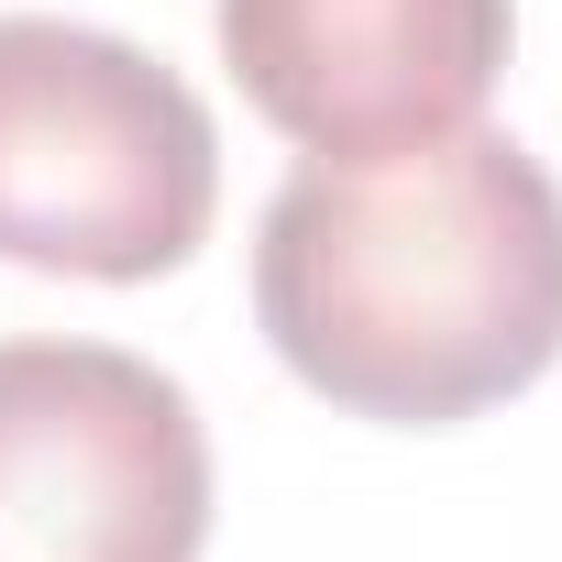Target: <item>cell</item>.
<instances>
[{
	"label": "cell",
	"mask_w": 562,
	"mask_h": 562,
	"mask_svg": "<svg viewBox=\"0 0 562 562\" xmlns=\"http://www.w3.org/2000/svg\"><path fill=\"white\" fill-rule=\"evenodd\" d=\"M254 321L353 419L441 430L562 364V188L518 133L310 155L265 199Z\"/></svg>",
	"instance_id": "1"
},
{
	"label": "cell",
	"mask_w": 562,
	"mask_h": 562,
	"mask_svg": "<svg viewBox=\"0 0 562 562\" xmlns=\"http://www.w3.org/2000/svg\"><path fill=\"white\" fill-rule=\"evenodd\" d=\"M221 210V133L177 67L122 34L0 12V265L144 288Z\"/></svg>",
	"instance_id": "2"
},
{
	"label": "cell",
	"mask_w": 562,
	"mask_h": 562,
	"mask_svg": "<svg viewBox=\"0 0 562 562\" xmlns=\"http://www.w3.org/2000/svg\"><path fill=\"white\" fill-rule=\"evenodd\" d=\"M210 430L111 342H0V562H199Z\"/></svg>",
	"instance_id": "3"
},
{
	"label": "cell",
	"mask_w": 562,
	"mask_h": 562,
	"mask_svg": "<svg viewBox=\"0 0 562 562\" xmlns=\"http://www.w3.org/2000/svg\"><path fill=\"white\" fill-rule=\"evenodd\" d=\"M507 0H221L232 89L331 166L463 133L507 67Z\"/></svg>",
	"instance_id": "4"
}]
</instances>
